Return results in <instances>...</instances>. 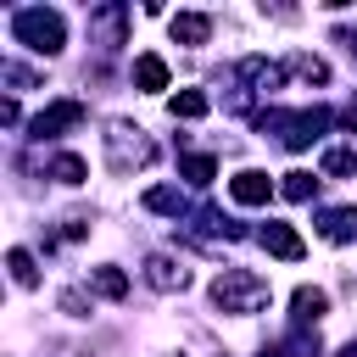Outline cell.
<instances>
[{
  "instance_id": "obj_1",
  "label": "cell",
  "mask_w": 357,
  "mask_h": 357,
  "mask_svg": "<svg viewBox=\"0 0 357 357\" xmlns=\"http://www.w3.org/2000/svg\"><path fill=\"white\" fill-rule=\"evenodd\" d=\"M212 301H218L223 312H234V318H251V312H262V307L273 301V290H268V279L251 273V268H223V273L212 279Z\"/></svg>"
},
{
  "instance_id": "obj_2",
  "label": "cell",
  "mask_w": 357,
  "mask_h": 357,
  "mask_svg": "<svg viewBox=\"0 0 357 357\" xmlns=\"http://www.w3.org/2000/svg\"><path fill=\"white\" fill-rule=\"evenodd\" d=\"M11 39L28 45V50H39V56H56L67 45V22H61L56 6H28V11L11 17Z\"/></svg>"
},
{
  "instance_id": "obj_3",
  "label": "cell",
  "mask_w": 357,
  "mask_h": 357,
  "mask_svg": "<svg viewBox=\"0 0 357 357\" xmlns=\"http://www.w3.org/2000/svg\"><path fill=\"white\" fill-rule=\"evenodd\" d=\"M329 123H335V112H324V106H312V112H262L257 117V128L262 134H279L290 151H307Z\"/></svg>"
},
{
  "instance_id": "obj_4",
  "label": "cell",
  "mask_w": 357,
  "mask_h": 357,
  "mask_svg": "<svg viewBox=\"0 0 357 357\" xmlns=\"http://www.w3.org/2000/svg\"><path fill=\"white\" fill-rule=\"evenodd\" d=\"M106 162H112V173H128V167H151L156 162V145H151V134L139 128V123H106Z\"/></svg>"
},
{
  "instance_id": "obj_5",
  "label": "cell",
  "mask_w": 357,
  "mask_h": 357,
  "mask_svg": "<svg viewBox=\"0 0 357 357\" xmlns=\"http://www.w3.org/2000/svg\"><path fill=\"white\" fill-rule=\"evenodd\" d=\"M84 117H89V106H84V100H50L28 128H33V139H61V134H73Z\"/></svg>"
},
{
  "instance_id": "obj_6",
  "label": "cell",
  "mask_w": 357,
  "mask_h": 357,
  "mask_svg": "<svg viewBox=\"0 0 357 357\" xmlns=\"http://www.w3.org/2000/svg\"><path fill=\"white\" fill-rule=\"evenodd\" d=\"M145 284L162 290V296H173V290L190 284V268H184L178 257H167V251H151V257H145Z\"/></svg>"
},
{
  "instance_id": "obj_7",
  "label": "cell",
  "mask_w": 357,
  "mask_h": 357,
  "mask_svg": "<svg viewBox=\"0 0 357 357\" xmlns=\"http://www.w3.org/2000/svg\"><path fill=\"white\" fill-rule=\"evenodd\" d=\"M123 22H128V6H95V11H89V33H95L106 50L123 45Z\"/></svg>"
},
{
  "instance_id": "obj_8",
  "label": "cell",
  "mask_w": 357,
  "mask_h": 357,
  "mask_svg": "<svg viewBox=\"0 0 357 357\" xmlns=\"http://www.w3.org/2000/svg\"><path fill=\"white\" fill-rule=\"evenodd\" d=\"M229 195H234L240 206H268L273 178H268V173H257V167H245V173H234V178H229Z\"/></svg>"
},
{
  "instance_id": "obj_9",
  "label": "cell",
  "mask_w": 357,
  "mask_h": 357,
  "mask_svg": "<svg viewBox=\"0 0 357 357\" xmlns=\"http://www.w3.org/2000/svg\"><path fill=\"white\" fill-rule=\"evenodd\" d=\"M324 312H329V296H324L318 284H301V290L290 296V318H296V329H312Z\"/></svg>"
},
{
  "instance_id": "obj_10",
  "label": "cell",
  "mask_w": 357,
  "mask_h": 357,
  "mask_svg": "<svg viewBox=\"0 0 357 357\" xmlns=\"http://www.w3.org/2000/svg\"><path fill=\"white\" fill-rule=\"evenodd\" d=\"M318 234H324L329 245L357 240V206H329V212H318Z\"/></svg>"
},
{
  "instance_id": "obj_11",
  "label": "cell",
  "mask_w": 357,
  "mask_h": 357,
  "mask_svg": "<svg viewBox=\"0 0 357 357\" xmlns=\"http://www.w3.org/2000/svg\"><path fill=\"white\" fill-rule=\"evenodd\" d=\"M262 245H268L273 257H284V262H301V257H307V245H301V234H296L290 223H268V229H262Z\"/></svg>"
},
{
  "instance_id": "obj_12",
  "label": "cell",
  "mask_w": 357,
  "mask_h": 357,
  "mask_svg": "<svg viewBox=\"0 0 357 357\" xmlns=\"http://www.w3.org/2000/svg\"><path fill=\"white\" fill-rule=\"evenodd\" d=\"M89 290L106 296V301H123V296H128V273L112 268V262H100V268H89Z\"/></svg>"
},
{
  "instance_id": "obj_13",
  "label": "cell",
  "mask_w": 357,
  "mask_h": 357,
  "mask_svg": "<svg viewBox=\"0 0 357 357\" xmlns=\"http://www.w3.org/2000/svg\"><path fill=\"white\" fill-rule=\"evenodd\" d=\"M173 39H178V45H206V39H212V17L178 11V17H173Z\"/></svg>"
},
{
  "instance_id": "obj_14",
  "label": "cell",
  "mask_w": 357,
  "mask_h": 357,
  "mask_svg": "<svg viewBox=\"0 0 357 357\" xmlns=\"http://www.w3.org/2000/svg\"><path fill=\"white\" fill-rule=\"evenodd\" d=\"M240 78H245L251 89H273V84L284 78V67H273L268 56H245V61H240Z\"/></svg>"
},
{
  "instance_id": "obj_15",
  "label": "cell",
  "mask_w": 357,
  "mask_h": 357,
  "mask_svg": "<svg viewBox=\"0 0 357 357\" xmlns=\"http://www.w3.org/2000/svg\"><path fill=\"white\" fill-rule=\"evenodd\" d=\"M134 84L151 89V95L167 89V61H162V56H139V61H134Z\"/></svg>"
},
{
  "instance_id": "obj_16",
  "label": "cell",
  "mask_w": 357,
  "mask_h": 357,
  "mask_svg": "<svg viewBox=\"0 0 357 357\" xmlns=\"http://www.w3.org/2000/svg\"><path fill=\"white\" fill-rule=\"evenodd\" d=\"M145 206L151 212H167V218H184V190H173V184H156V190H145Z\"/></svg>"
},
{
  "instance_id": "obj_17",
  "label": "cell",
  "mask_w": 357,
  "mask_h": 357,
  "mask_svg": "<svg viewBox=\"0 0 357 357\" xmlns=\"http://www.w3.org/2000/svg\"><path fill=\"white\" fill-rule=\"evenodd\" d=\"M318 167H324L329 178H351V173H357V151H351V145H329Z\"/></svg>"
},
{
  "instance_id": "obj_18",
  "label": "cell",
  "mask_w": 357,
  "mask_h": 357,
  "mask_svg": "<svg viewBox=\"0 0 357 357\" xmlns=\"http://www.w3.org/2000/svg\"><path fill=\"white\" fill-rule=\"evenodd\" d=\"M84 156H73V151H61V156H50V178L56 184H84Z\"/></svg>"
},
{
  "instance_id": "obj_19",
  "label": "cell",
  "mask_w": 357,
  "mask_h": 357,
  "mask_svg": "<svg viewBox=\"0 0 357 357\" xmlns=\"http://www.w3.org/2000/svg\"><path fill=\"white\" fill-rule=\"evenodd\" d=\"M6 268H11V279H17L22 290H33V284H39V268H33V257H28L22 245H11V251H6Z\"/></svg>"
},
{
  "instance_id": "obj_20",
  "label": "cell",
  "mask_w": 357,
  "mask_h": 357,
  "mask_svg": "<svg viewBox=\"0 0 357 357\" xmlns=\"http://www.w3.org/2000/svg\"><path fill=\"white\" fill-rule=\"evenodd\" d=\"M290 73H296V78H307V84H329V61H324V56H307V50H301V56H290Z\"/></svg>"
},
{
  "instance_id": "obj_21",
  "label": "cell",
  "mask_w": 357,
  "mask_h": 357,
  "mask_svg": "<svg viewBox=\"0 0 357 357\" xmlns=\"http://www.w3.org/2000/svg\"><path fill=\"white\" fill-rule=\"evenodd\" d=\"M167 106H173V117H206V112H212V100H206L201 89H178Z\"/></svg>"
},
{
  "instance_id": "obj_22",
  "label": "cell",
  "mask_w": 357,
  "mask_h": 357,
  "mask_svg": "<svg viewBox=\"0 0 357 357\" xmlns=\"http://www.w3.org/2000/svg\"><path fill=\"white\" fill-rule=\"evenodd\" d=\"M178 173L201 190V184H212V178H218V162H212V156H184V162H178Z\"/></svg>"
},
{
  "instance_id": "obj_23",
  "label": "cell",
  "mask_w": 357,
  "mask_h": 357,
  "mask_svg": "<svg viewBox=\"0 0 357 357\" xmlns=\"http://www.w3.org/2000/svg\"><path fill=\"white\" fill-rule=\"evenodd\" d=\"M279 190H284V201H312V190H318V178L296 167V173H284V184H279Z\"/></svg>"
},
{
  "instance_id": "obj_24",
  "label": "cell",
  "mask_w": 357,
  "mask_h": 357,
  "mask_svg": "<svg viewBox=\"0 0 357 357\" xmlns=\"http://www.w3.org/2000/svg\"><path fill=\"white\" fill-rule=\"evenodd\" d=\"M89 307H95V301H89L84 290H61V312H67V318H89Z\"/></svg>"
},
{
  "instance_id": "obj_25",
  "label": "cell",
  "mask_w": 357,
  "mask_h": 357,
  "mask_svg": "<svg viewBox=\"0 0 357 357\" xmlns=\"http://www.w3.org/2000/svg\"><path fill=\"white\" fill-rule=\"evenodd\" d=\"M0 78H6V84H17V89H28V84H39V78H33L28 67H17V61H6V67H0Z\"/></svg>"
},
{
  "instance_id": "obj_26",
  "label": "cell",
  "mask_w": 357,
  "mask_h": 357,
  "mask_svg": "<svg viewBox=\"0 0 357 357\" xmlns=\"http://www.w3.org/2000/svg\"><path fill=\"white\" fill-rule=\"evenodd\" d=\"M335 123H340V128H357V100H346V106L335 112Z\"/></svg>"
},
{
  "instance_id": "obj_27",
  "label": "cell",
  "mask_w": 357,
  "mask_h": 357,
  "mask_svg": "<svg viewBox=\"0 0 357 357\" xmlns=\"http://www.w3.org/2000/svg\"><path fill=\"white\" fill-rule=\"evenodd\" d=\"M340 357H357V340H346V346H340Z\"/></svg>"
},
{
  "instance_id": "obj_28",
  "label": "cell",
  "mask_w": 357,
  "mask_h": 357,
  "mask_svg": "<svg viewBox=\"0 0 357 357\" xmlns=\"http://www.w3.org/2000/svg\"><path fill=\"white\" fill-rule=\"evenodd\" d=\"M262 357H284V346H262Z\"/></svg>"
},
{
  "instance_id": "obj_29",
  "label": "cell",
  "mask_w": 357,
  "mask_h": 357,
  "mask_svg": "<svg viewBox=\"0 0 357 357\" xmlns=\"http://www.w3.org/2000/svg\"><path fill=\"white\" fill-rule=\"evenodd\" d=\"M346 45H351V56H357V33H346Z\"/></svg>"
},
{
  "instance_id": "obj_30",
  "label": "cell",
  "mask_w": 357,
  "mask_h": 357,
  "mask_svg": "<svg viewBox=\"0 0 357 357\" xmlns=\"http://www.w3.org/2000/svg\"><path fill=\"white\" fill-rule=\"evenodd\" d=\"M67 357H78V351H67Z\"/></svg>"
}]
</instances>
